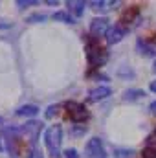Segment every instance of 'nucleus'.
<instances>
[{"label":"nucleus","mask_w":156,"mask_h":158,"mask_svg":"<svg viewBox=\"0 0 156 158\" xmlns=\"http://www.w3.org/2000/svg\"><path fill=\"white\" fill-rule=\"evenodd\" d=\"M117 76L121 77V76H127V77H134L136 74H134V70L132 68H129V66H121L119 70H117Z\"/></svg>","instance_id":"obj_18"},{"label":"nucleus","mask_w":156,"mask_h":158,"mask_svg":"<svg viewBox=\"0 0 156 158\" xmlns=\"http://www.w3.org/2000/svg\"><path fill=\"white\" fill-rule=\"evenodd\" d=\"M0 151H2V143H0Z\"/></svg>","instance_id":"obj_28"},{"label":"nucleus","mask_w":156,"mask_h":158,"mask_svg":"<svg viewBox=\"0 0 156 158\" xmlns=\"http://www.w3.org/2000/svg\"><path fill=\"white\" fill-rule=\"evenodd\" d=\"M40 2L39 0H17V6L20 7V9H24V7H28V6H39Z\"/></svg>","instance_id":"obj_19"},{"label":"nucleus","mask_w":156,"mask_h":158,"mask_svg":"<svg viewBox=\"0 0 156 158\" xmlns=\"http://www.w3.org/2000/svg\"><path fill=\"white\" fill-rule=\"evenodd\" d=\"M127 28H123L121 24H114V26H110L109 28V31H107V35H105V39H107V44H117V42H121L123 37L127 35Z\"/></svg>","instance_id":"obj_8"},{"label":"nucleus","mask_w":156,"mask_h":158,"mask_svg":"<svg viewBox=\"0 0 156 158\" xmlns=\"http://www.w3.org/2000/svg\"><path fill=\"white\" fill-rule=\"evenodd\" d=\"M149 112H151L153 116H156V99L151 103V105H149Z\"/></svg>","instance_id":"obj_23"},{"label":"nucleus","mask_w":156,"mask_h":158,"mask_svg":"<svg viewBox=\"0 0 156 158\" xmlns=\"http://www.w3.org/2000/svg\"><path fill=\"white\" fill-rule=\"evenodd\" d=\"M64 109L68 112V118L72 119L74 123H83L84 119H88V110L83 103L79 101H66L64 103Z\"/></svg>","instance_id":"obj_3"},{"label":"nucleus","mask_w":156,"mask_h":158,"mask_svg":"<svg viewBox=\"0 0 156 158\" xmlns=\"http://www.w3.org/2000/svg\"><path fill=\"white\" fill-rule=\"evenodd\" d=\"M0 28H11V24H4V20L0 22Z\"/></svg>","instance_id":"obj_26"},{"label":"nucleus","mask_w":156,"mask_h":158,"mask_svg":"<svg viewBox=\"0 0 156 158\" xmlns=\"http://www.w3.org/2000/svg\"><path fill=\"white\" fill-rule=\"evenodd\" d=\"M39 114V107L37 105H22L15 110V116H22V118H33Z\"/></svg>","instance_id":"obj_12"},{"label":"nucleus","mask_w":156,"mask_h":158,"mask_svg":"<svg viewBox=\"0 0 156 158\" xmlns=\"http://www.w3.org/2000/svg\"><path fill=\"white\" fill-rule=\"evenodd\" d=\"M142 98H145V90H142V88H129V90L123 92V98H121V99L132 103V101H138V99H142Z\"/></svg>","instance_id":"obj_11"},{"label":"nucleus","mask_w":156,"mask_h":158,"mask_svg":"<svg viewBox=\"0 0 156 158\" xmlns=\"http://www.w3.org/2000/svg\"><path fill=\"white\" fill-rule=\"evenodd\" d=\"M84 55H86V63L90 68H101L107 59H109V53L107 50L99 44V39L94 37V35H88L86 42H84Z\"/></svg>","instance_id":"obj_1"},{"label":"nucleus","mask_w":156,"mask_h":158,"mask_svg":"<svg viewBox=\"0 0 156 158\" xmlns=\"http://www.w3.org/2000/svg\"><path fill=\"white\" fill-rule=\"evenodd\" d=\"M136 48H138V52L142 55H147V57H154L156 55V46L151 44V42H147V40H143V39L136 40Z\"/></svg>","instance_id":"obj_10"},{"label":"nucleus","mask_w":156,"mask_h":158,"mask_svg":"<svg viewBox=\"0 0 156 158\" xmlns=\"http://www.w3.org/2000/svg\"><path fill=\"white\" fill-rule=\"evenodd\" d=\"M57 110H59V105H50L44 116H46V118H48V119H50V118H53V116L57 114Z\"/></svg>","instance_id":"obj_21"},{"label":"nucleus","mask_w":156,"mask_h":158,"mask_svg":"<svg viewBox=\"0 0 156 158\" xmlns=\"http://www.w3.org/2000/svg\"><path fill=\"white\" fill-rule=\"evenodd\" d=\"M28 158H44L42 151H40L37 145H30V151H28Z\"/></svg>","instance_id":"obj_17"},{"label":"nucleus","mask_w":156,"mask_h":158,"mask_svg":"<svg viewBox=\"0 0 156 158\" xmlns=\"http://www.w3.org/2000/svg\"><path fill=\"white\" fill-rule=\"evenodd\" d=\"M46 4H48V6H57V4H59V2H57V0H48V2H46Z\"/></svg>","instance_id":"obj_25"},{"label":"nucleus","mask_w":156,"mask_h":158,"mask_svg":"<svg viewBox=\"0 0 156 158\" xmlns=\"http://www.w3.org/2000/svg\"><path fill=\"white\" fill-rule=\"evenodd\" d=\"M143 158H156V145H147L143 149Z\"/></svg>","instance_id":"obj_20"},{"label":"nucleus","mask_w":156,"mask_h":158,"mask_svg":"<svg viewBox=\"0 0 156 158\" xmlns=\"http://www.w3.org/2000/svg\"><path fill=\"white\" fill-rule=\"evenodd\" d=\"M53 20H57V22H64V24H74V22H76V19H74L68 11H64V9L53 13Z\"/></svg>","instance_id":"obj_13"},{"label":"nucleus","mask_w":156,"mask_h":158,"mask_svg":"<svg viewBox=\"0 0 156 158\" xmlns=\"http://www.w3.org/2000/svg\"><path fill=\"white\" fill-rule=\"evenodd\" d=\"M0 123H2V118H0Z\"/></svg>","instance_id":"obj_29"},{"label":"nucleus","mask_w":156,"mask_h":158,"mask_svg":"<svg viewBox=\"0 0 156 158\" xmlns=\"http://www.w3.org/2000/svg\"><path fill=\"white\" fill-rule=\"evenodd\" d=\"M18 131H20V136H28L30 138L31 145H37V138H39L40 131H42V123L40 121H28V123L20 125Z\"/></svg>","instance_id":"obj_5"},{"label":"nucleus","mask_w":156,"mask_h":158,"mask_svg":"<svg viewBox=\"0 0 156 158\" xmlns=\"http://www.w3.org/2000/svg\"><path fill=\"white\" fill-rule=\"evenodd\" d=\"M134 151L132 149H114V158H132Z\"/></svg>","instance_id":"obj_15"},{"label":"nucleus","mask_w":156,"mask_h":158,"mask_svg":"<svg viewBox=\"0 0 156 158\" xmlns=\"http://www.w3.org/2000/svg\"><path fill=\"white\" fill-rule=\"evenodd\" d=\"M44 145H46V151L51 158H61L63 155V129L61 125H51L44 131Z\"/></svg>","instance_id":"obj_2"},{"label":"nucleus","mask_w":156,"mask_h":158,"mask_svg":"<svg viewBox=\"0 0 156 158\" xmlns=\"http://www.w3.org/2000/svg\"><path fill=\"white\" fill-rule=\"evenodd\" d=\"M149 88H151V92H154V94H156V79L151 83V85H149Z\"/></svg>","instance_id":"obj_24"},{"label":"nucleus","mask_w":156,"mask_h":158,"mask_svg":"<svg viewBox=\"0 0 156 158\" xmlns=\"http://www.w3.org/2000/svg\"><path fill=\"white\" fill-rule=\"evenodd\" d=\"M110 96H112V88L107 86V85H99V86L88 90V101H90V103L103 101V99H107V98H110Z\"/></svg>","instance_id":"obj_7"},{"label":"nucleus","mask_w":156,"mask_h":158,"mask_svg":"<svg viewBox=\"0 0 156 158\" xmlns=\"http://www.w3.org/2000/svg\"><path fill=\"white\" fill-rule=\"evenodd\" d=\"M66 6H68V13H70L74 19H79V17H83V13H84L86 2H83V0H68Z\"/></svg>","instance_id":"obj_9"},{"label":"nucleus","mask_w":156,"mask_h":158,"mask_svg":"<svg viewBox=\"0 0 156 158\" xmlns=\"http://www.w3.org/2000/svg\"><path fill=\"white\" fill-rule=\"evenodd\" d=\"M46 19H48V15H44V13H35V15H30V17L26 19V22L35 24V22H44Z\"/></svg>","instance_id":"obj_16"},{"label":"nucleus","mask_w":156,"mask_h":158,"mask_svg":"<svg viewBox=\"0 0 156 158\" xmlns=\"http://www.w3.org/2000/svg\"><path fill=\"white\" fill-rule=\"evenodd\" d=\"M153 72L156 74V61H154V64H153Z\"/></svg>","instance_id":"obj_27"},{"label":"nucleus","mask_w":156,"mask_h":158,"mask_svg":"<svg viewBox=\"0 0 156 158\" xmlns=\"http://www.w3.org/2000/svg\"><path fill=\"white\" fill-rule=\"evenodd\" d=\"M117 2H105V0H92V2H88V6H92V9H96V11H107L109 7L107 6H114Z\"/></svg>","instance_id":"obj_14"},{"label":"nucleus","mask_w":156,"mask_h":158,"mask_svg":"<svg viewBox=\"0 0 156 158\" xmlns=\"http://www.w3.org/2000/svg\"><path fill=\"white\" fill-rule=\"evenodd\" d=\"M64 155H66V158H79V153L76 149H66Z\"/></svg>","instance_id":"obj_22"},{"label":"nucleus","mask_w":156,"mask_h":158,"mask_svg":"<svg viewBox=\"0 0 156 158\" xmlns=\"http://www.w3.org/2000/svg\"><path fill=\"white\" fill-rule=\"evenodd\" d=\"M84 158H107L105 153V145H103V140L94 136L86 142L84 145Z\"/></svg>","instance_id":"obj_4"},{"label":"nucleus","mask_w":156,"mask_h":158,"mask_svg":"<svg viewBox=\"0 0 156 158\" xmlns=\"http://www.w3.org/2000/svg\"><path fill=\"white\" fill-rule=\"evenodd\" d=\"M109 22L110 20L107 17H96V19H92V22H90V35H94L97 39L103 37V35H107V31L110 28Z\"/></svg>","instance_id":"obj_6"}]
</instances>
